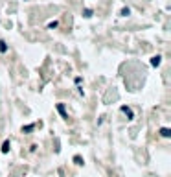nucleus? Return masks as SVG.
Wrapping results in <instances>:
<instances>
[{
  "mask_svg": "<svg viewBox=\"0 0 171 177\" xmlns=\"http://www.w3.org/2000/svg\"><path fill=\"white\" fill-rule=\"evenodd\" d=\"M57 111L63 115V118H66V120H68V115H66V111H64V105L63 103H57Z\"/></svg>",
  "mask_w": 171,
  "mask_h": 177,
  "instance_id": "nucleus-3",
  "label": "nucleus"
},
{
  "mask_svg": "<svg viewBox=\"0 0 171 177\" xmlns=\"http://www.w3.org/2000/svg\"><path fill=\"white\" fill-rule=\"evenodd\" d=\"M74 162H76V164H79V166H81V164H83V159H81L79 155H76V157H74Z\"/></svg>",
  "mask_w": 171,
  "mask_h": 177,
  "instance_id": "nucleus-9",
  "label": "nucleus"
},
{
  "mask_svg": "<svg viewBox=\"0 0 171 177\" xmlns=\"http://www.w3.org/2000/svg\"><path fill=\"white\" fill-rule=\"evenodd\" d=\"M129 13H131V9H129V7H123V9H122V13H120V15H122V17H127Z\"/></svg>",
  "mask_w": 171,
  "mask_h": 177,
  "instance_id": "nucleus-8",
  "label": "nucleus"
},
{
  "mask_svg": "<svg viewBox=\"0 0 171 177\" xmlns=\"http://www.w3.org/2000/svg\"><path fill=\"white\" fill-rule=\"evenodd\" d=\"M160 63H162V57H160V56H155V57H151V65H153V66H158Z\"/></svg>",
  "mask_w": 171,
  "mask_h": 177,
  "instance_id": "nucleus-2",
  "label": "nucleus"
},
{
  "mask_svg": "<svg viewBox=\"0 0 171 177\" xmlns=\"http://www.w3.org/2000/svg\"><path fill=\"white\" fill-rule=\"evenodd\" d=\"M35 125H37V124H30V125H24V127H22V133H30V131H33V129H35Z\"/></svg>",
  "mask_w": 171,
  "mask_h": 177,
  "instance_id": "nucleus-4",
  "label": "nucleus"
},
{
  "mask_svg": "<svg viewBox=\"0 0 171 177\" xmlns=\"http://www.w3.org/2000/svg\"><path fill=\"white\" fill-rule=\"evenodd\" d=\"M160 135L164 137V139H169V137H171V129L169 127H162L160 129Z\"/></svg>",
  "mask_w": 171,
  "mask_h": 177,
  "instance_id": "nucleus-1",
  "label": "nucleus"
},
{
  "mask_svg": "<svg viewBox=\"0 0 171 177\" xmlns=\"http://www.w3.org/2000/svg\"><path fill=\"white\" fill-rule=\"evenodd\" d=\"M83 17L90 19V17H92V9H85V11H83Z\"/></svg>",
  "mask_w": 171,
  "mask_h": 177,
  "instance_id": "nucleus-10",
  "label": "nucleus"
},
{
  "mask_svg": "<svg viewBox=\"0 0 171 177\" xmlns=\"http://www.w3.org/2000/svg\"><path fill=\"white\" fill-rule=\"evenodd\" d=\"M0 52L2 54L7 52V44H6V41H2V39H0Z\"/></svg>",
  "mask_w": 171,
  "mask_h": 177,
  "instance_id": "nucleus-7",
  "label": "nucleus"
},
{
  "mask_svg": "<svg viewBox=\"0 0 171 177\" xmlns=\"http://www.w3.org/2000/svg\"><path fill=\"white\" fill-rule=\"evenodd\" d=\"M122 113H125V115H127V118H133V111H131L129 107H125V105L122 107Z\"/></svg>",
  "mask_w": 171,
  "mask_h": 177,
  "instance_id": "nucleus-6",
  "label": "nucleus"
},
{
  "mask_svg": "<svg viewBox=\"0 0 171 177\" xmlns=\"http://www.w3.org/2000/svg\"><path fill=\"white\" fill-rule=\"evenodd\" d=\"M48 28H50V30H53V28H57V21H53V22H50V24H48Z\"/></svg>",
  "mask_w": 171,
  "mask_h": 177,
  "instance_id": "nucleus-11",
  "label": "nucleus"
},
{
  "mask_svg": "<svg viewBox=\"0 0 171 177\" xmlns=\"http://www.w3.org/2000/svg\"><path fill=\"white\" fill-rule=\"evenodd\" d=\"M9 148H11V142H9V140H6V142L2 144V153H7V151H9Z\"/></svg>",
  "mask_w": 171,
  "mask_h": 177,
  "instance_id": "nucleus-5",
  "label": "nucleus"
}]
</instances>
